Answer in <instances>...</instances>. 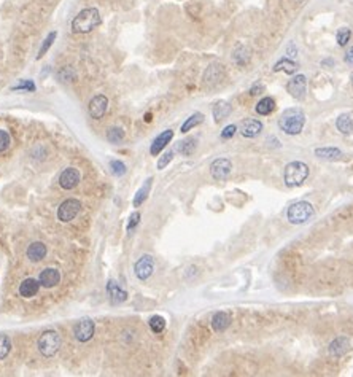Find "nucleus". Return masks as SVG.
<instances>
[{
    "mask_svg": "<svg viewBox=\"0 0 353 377\" xmlns=\"http://www.w3.org/2000/svg\"><path fill=\"white\" fill-rule=\"evenodd\" d=\"M140 221V213L139 212H134L131 216H129V223H127V231H131V229H134Z\"/></svg>",
    "mask_w": 353,
    "mask_h": 377,
    "instance_id": "nucleus-41",
    "label": "nucleus"
},
{
    "mask_svg": "<svg viewBox=\"0 0 353 377\" xmlns=\"http://www.w3.org/2000/svg\"><path fill=\"white\" fill-rule=\"evenodd\" d=\"M224 75H226V70H224V67L221 66L220 62H213L210 64V66L205 69L204 72V85L207 88H213L216 86L218 83H221Z\"/></svg>",
    "mask_w": 353,
    "mask_h": 377,
    "instance_id": "nucleus-7",
    "label": "nucleus"
},
{
    "mask_svg": "<svg viewBox=\"0 0 353 377\" xmlns=\"http://www.w3.org/2000/svg\"><path fill=\"white\" fill-rule=\"evenodd\" d=\"M56 37H57V32L54 30V32H49V34L47 35V38L43 40V43H42V47H40V49H38V54H37V59H42V57L48 53V49L51 48V45L54 43V40H56Z\"/></svg>",
    "mask_w": 353,
    "mask_h": 377,
    "instance_id": "nucleus-32",
    "label": "nucleus"
},
{
    "mask_svg": "<svg viewBox=\"0 0 353 377\" xmlns=\"http://www.w3.org/2000/svg\"><path fill=\"white\" fill-rule=\"evenodd\" d=\"M10 143H11V137L10 134L6 132L5 129H0V153H3L10 148Z\"/></svg>",
    "mask_w": 353,
    "mask_h": 377,
    "instance_id": "nucleus-38",
    "label": "nucleus"
},
{
    "mask_svg": "<svg viewBox=\"0 0 353 377\" xmlns=\"http://www.w3.org/2000/svg\"><path fill=\"white\" fill-rule=\"evenodd\" d=\"M286 91L290 93L291 97H294L296 100H303L306 97V93H307V78L301 73L294 75L293 78L288 81Z\"/></svg>",
    "mask_w": 353,
    "mask_h": 377,
    "instance_id": "nucleus-10",
    "label": "nucleus"
},
{
    "mask_svg": "<svg viewBox=\"0 0 353 377\" xmlns=\"http://www.w3.org/2000/svg\"><path fill=\"white\" fill-rule=\"evenodd\" d=\"M40 280H35V279H25L19 285V295L23 298H34L38 290H40Z\"/></svg>",
    "mask_w": 353,
    "mask_h": 377,
    "instance_id": "nucleus-19",
    "label": "nucleus"
},
{
    "mask_svg": "<svg viewBox=\"0 0 353 377\" xmlns=\"http://www.w3.org/2000/svg\"><path fill=\"white\" fill-rule=\"evenodd\" d=\"M315 156L320 159H325V161H337V159L342 158V151L339 148H334V146H323V148L315 150Z\"/></svg>",
    "mask_w": 353,
    "mask_h": 377,
    "instance_id": "nucleus-25",
    "label": "nucleus"
},
{
    "mask_svg": "<svg viewBox=\"0 0 353 377\" xmlns=\"http://www.w3.org/2000/svg\"><path fill=\"white\" fill-rule=\"evenodd\" d=\"M196 146H197V140L192 139V137H189V139L182 140V142L177 145V150L182 153L183 156H191L192 153H194Z\"/></svg>",
    "mask_w": 353,
    "mask_h": 377,
    "instance_id": "nucleus-29",
    "label": "nucleus"
},
{
    "mask_svg": "<svg viewBox=\"0 0 353 377\" xmlns=\"http://www.w3.org/2000/svg\"><path fill=\"white\" fill-rule=\"evenodd\" d=\"M35 89H37V86L32 80H21L18 85H15L11 88V91H30V93H34Z\"/></svg>",
    "mask_w": 353,
    "mask_h": 377,
    "instance_id": "nucleus-37",
    "label": "nucleus"
},
{
    "mask_svg": "<svg viewBox=\"0 0 353 377\" xmlns=\"http://www.w3.org/2000/svg\"><path fill=\"white\" fill-rule=\"evenodd\" d=\"M11 350V341L6 334H0V360H3L8 356Z\"/></svg>",
    "mask_w": 353,
    "mask_h": 377,
    "instance_id": "nucleus-35",
    "label": "nucleus"
},
{
    "mask_svg": "<svg viewBox=\"0 0 353 377\" xmlns=\"http://www.w3.org/2000/svg\"><path fill=\"white\" fill-rule=\"evenodd\" d=\"M61 346H62L61 336H59L57 331H53V330L45 331V333L38 337V341H37L38 352H40L43 356H47V358L56 355L57 350L61 349Z\"/></svg>",
    "mask_w": 353,
    "mask_h": 377,
    "instance_id": "nucleus-5",
    "label": "nucleus"
},
{
    "mask_svg": "<svg viewBox=\"0 0 353 377\" xmlns=\"http://www.w3.org/2000/svg\"><path fill=\"white\" fill-rule=\"evenodd\" d=\"M306 115L301 108H286L279 118V127L288 136H298L304 129Z\"/></svg>",
    "mask_w": 353,
    "mask_h": 377,
    "instance_id": "nucleus-1",
    "label": "nucleus"
},
{
    "mask_svg": "<svg viewBox=\"0 0 353 377\" xmlns=\"http://www.w3.org/2000/svg\"><path fill=\"white\" fill-rule=\"evenodd\" d=\"M298 62H294L291 59H288V57H283V59H280L277 64L274 66V72H285L288 75H293L298 72Z\"/></svg>",
    "mask_w": 353,
    "mask_h": 377,
    "instance_id": "nucleus-26",
    "label": "nucleus"
},
{
    "mask_svg": "<svg viewBox=\"0 0 353 377\" xmlns=\"http://www.w3.org/2000/svg\"><path fill=\"white\" fill-rule=\"evenodd\" d=\"M107 140L110 143H121L124 140V137H126V134H124V131L121 129V127H117V126H113V127H110V129L107 131Z\"/></svg>",
    "mask_w": 353,
    "mask_h": 377,
    "instance_id": "nucleus-31",
    "label": "nucleus"
},
{
    "mask_svg": "<svg viewBox=\"0 0 353 377\" xmlns=\"http://www.w3.org/2000/svg\"><path fill=\"white\" fill-rule=\"evenodd\" d=\"M172 159H174V151H167V153H164V155L158 159V169H159V170L165 169V167H167V165L172 163Z\"/></svg>",
    "mask_w": 353,
    "mask_h": 377,
    "instance_id": "nucleus-39",
    "label": "nucleus"
},
{
    "mask_svg": "<svg viewBox=\"0 0 353 377\" xmlns=\"http://www.w3.org/2000/svg\"><path fill=\"white\" fill-rule=\"evenodd\" d=\"M329 355L334 356V358H341V356H344L345 353H349L350 350V341L349 337L345 336H339L336 337L334 341H332L329 344Z\"/></svg>",
    "mask_w": 353,
    "mask_h": 377,
    "instance_id": "nucleus-15",
    "label": "nucleus"
},
{
    "mask_svg": "<svg viewBox=\"0 0 353 377\" xmlns=\"http://www.w3.org/2000/svg\"><path fill=\"white\" fill-rule=\"evenodd\" d=\"M38 280H40L42 286H45V288H53V286L61 282V272L54 269V267H47V269L40 272Z\"/></svg>",
    "mask_w": 353,
    "mask_h": 377,
    "instance_id": "nucleus-16",
    "label": "nucleus"
},
{
    "mask_svg": "<svg viewBox=\"0 0 353 377\" xmlns=\"http://www.w3.org/2000/svg\"><path fill=\"white\" fill-rule=\"evenodd\" d=\"M151 185H153V178L151 177L146 178L142 187H140V189L136 193V196H134V201H132L134 207H140L146 199H148V194L151 191Z\"/></svg>",
    "mask_w": 353,
    "mask_h": 377,
    "instance_id": "nucleus-24",
    "label": "nucleus"
},
{
    "mask_svg": "<svg viewBox=\"0 0 353 377\" xmlns=\"http://www.w3.org/2000/svg\"><path fill=\"white\" fill-rule=\"evenodd\" d=\"M345 62H347L349 66H353V47L349 48V51L345 53Z\"/></svg>",
    "mask_w": 353,
    "mask_h": 377,
    "instance_id": "nucleus-44",
    "label": "nucleus"
},
{
    "mask_svg": "<svg viewBox=\"0 0 353 377\" xmlns=\"http://www.w3.org/2000/svg\"><path fill=\"white\" fill-rule=\"evenodd\" d=\"M110 170H112V174L115 177H123L127 172V167H126V164L123 161H119V159H112L110 161Z\"/></svg>",
    "mask_w": 353,
    "mask_h": 377,
    "instance_id": "nucleus-34",
    "label": "nucleus"
},
{
    "mask_svg": "<svg viewBox=\"0 0 353 377\" xmlns=\"http://www.w3.org/2000/svg\"><path fill=\"white\" fill-rule=\"evenodd\" d=\"M350 38H352V30L349 29V27H342V29H339V32H337V35H336V40H337V45L339 47H345L349 42H350Z\"/></svg>",
    "mask_w": 353,
    "mask_h": 377,
    "instance_id": "nucleus-36",
    "label": "nucleus"
},
{
    "mask_svg": "<svg viewBox=\"0 0 353 377\" xmlns=\"http://www.w3.org/2000/svg\"><path fill=\"white\" fill-rule=\"evenodd\" d=\"M250 57H252V51H250V48L247 47V45H237V47L234 48L233 51V61L237 64V66H247V64L250 62Z\"/></svg>",
    "mask_w": 353,
    "mask_h": 377,
    "instance_id": "nucleus-22",
    "label": "nucleus"
},
{
    "mask_svg": "<svg viewBox=\"0 0 353 377\" xmlns=\"http://www.w3.org/2000/svg\"><path fill=\"white\" fill-rule=\"evenodd\" d=\"M262 91H264V86H262L261 83H256V85H253L252 89H250V94L256 95V94H261Z\"/></svg>",
    "mask_w": 353,
    "mask_h": 377,
    "instance_id": "nucleus-42",
    "label": "nucleus"
},
{
    "mask_svg": "<svg viewBox=\"0 0 353 377\" xmlns=\"http://www.w3.org/2000/svg\"><path fill=\"white\" fill-rule=\"evenodd\" d=\"M204 121V115L202 113H199V112H196V113H192L191 117L185 121V123L182 124V127H180V131H182L183 134H186L188 131H191L192 127H196V126H199Z\"/></svg>",
    "mask_w": 353,
    "mask_h": 377,
    "instance_id": "nucleus-30",
    "label": "nucleus"
},
{
    "mask_svg": "<svg viewBox=\"0 0 353 377\" xmlns=\"http://www.w3.org/2000/svg\"><path fill=\"white\" fill-rule=\"evenodd\" d=\"M107 293H108V296H110L112 304H121V303H124L126 299H127V291L121 288V286L117 282H115V280H108Z\"/></svg>",
    "mask_w": 353,
    "mask_h": 377,
    "instance_id": "nucleus-18",
    "label": "nucleus"
},
{
    "mask_svg": "<svg viewBox=\"0 0 353 377\" xmlns=\"http://www.w3.org/2000/svg\"><path fill=\"white\" fill-rule=\"evenodd\" d=\"M261 131H262V123L258 119L250 118V119L242 121V124H240V134L247 139H253L256 136H259Z\"/></svg>",
    "mask_w": 353,
    "mask_h": 377,
    "instance_id": "nucleus-17",
    "label": "nucleus"
},
{
    "mask_svg": "<svg viewBox=\"0 0 353 377\" xmlns=\"http://www.w3.org/2000/svg\"><path fill=\"white\" fill-rule=\"evenodd\" d=\"M336 127L341 134L350 136V134H353V119L349 115H341V117L336 119Z\"/></svg>",
    "mask_w": 353,
    "mask_h": 377,
    "instance_id": "nucleus-28",
    "label": "nucleus"
},
{
    "mask_svg": "<svg viewBox=\"0 0 353 377\" xmlns=\"http://www.w3.org/2000/svg\"><path fill=\"white\" fill-rule=\"evenodd\" d=\"M80 170L75 167H67L61 172L59 175V185L64 189H73L76 185L80 183Z\"/></svg>",
    "mask_w": 353,
    "mask_h": 377,
    "instance_id": "nucleus-13",
    "label": "nucleus"
},
{
    "mask_svg": "<svg viewBox=\"0 0 353 377\" xmlns=\"http://www.w3.org/2000/svg\"><path fill=\"white\" fill-rule=\"evenodd\" d=\"M352 83H353V75H352Z\"/></svg>",
    "mask_w": 353,
    "mask_h": 377,
    "instance_id": "nucleus-46",
    "label": "nucleus"
},
{
    "mask_svg": "<svg viewBox=\"0 0 353 377\" xmlns=\"http://www.w3.org/2000/svg\"><path fill=\"white\" fill-rule=\"evenodd\" d=\"M322 66H323V67H326V66L332 67V66H334V61H332V59H325V61L322 62Z\"/></svg>",
    "mask_w": 353,
    "mask_h": 377,
    "instance_id": "nucleus-45",
    "label": "nucleus"
},
{
    "mask_svg": "<svg viewBox=\"0 0 353 377\" xmlns=\"http://www.w3.org/2000/svg\"><path fill=\"white\" fill-rule=\"evenodd\" d=\"M100 21L102 19H100V13L97 8H94V6H91V8H85L73 18L72 30L75 34H89V32H93L95 27H99Z\"/></svg>",
    "mask_w": 353,
    "mask_h": 377,
    "instance_id": "nucleus-2",
    "label": "nucleus"
},
{
    "mask_svg": "<svg viewBox=\"0 0 353 377\" xmlns=\"http://www.w3.org/2000/svg\"><path fill=\"white\" fill-rule=\"evenodd\" d=\"M231 325V315L228 312H216V314L212 317V328H213L215 333H223L226 331Z\"/></svg>",
    "mask_w": 353,
    "mask_h": 377,
    "instance_id": "nucleus-21",
    "label": "nucleus"
},
{
    "mask_svg": "<svg viewBox=\"0 0 353 377\" xmlns=\"http://www.w3.org/2000/svg\"><path fill=\"white\" fill-rule=\"evenodd\" d=\"M150 330L153 331L155 334H159L163 333V331L165 330V318L163 315H153L150 318Z\"/></svg>",
    "mask_w": 353,
    "mask_h": 377,
    "instance_id": "nucleus-33",
    "label": "nucleus"
},
{
    "mask_svg": "<svg viewBox=\"0 0 353 377\" xmlns=\"http://www.w3.org/2000/svg\"><path fill=\"white\" fill-rule=\"evenodd\" d=\"M235 132H237V126L229 124V126H226V127H224V129L221 131V139H231V137H234Z\"/></svg>",
    "mask_w": 353,
    "mask_h": 377,
    "instance_id": "nucleus-40",
    "label": "nucleus"
},
{
    "mask_svg": "<svg viewBox=\"0 0 353 377\" xmlns=\"http://www.w3.org/2000/svg\"><path fill=\"white\" fill-rule=\"evenodd\" d=\"M231 112H233V107H231V104L226 100L215 102L213 108H212V115H213L216 123H220V121H223L224 118H228L231 115Z\"/></svg>",
    "mask_w": 353,
    "mask_h": 377,
    "instance_id": "nucleus-23",
    "label": "nucleus"
},
{
    "mask_svg": "<svg viewBox=\"0 0 353 377\" xmlns=\"http://www.w3.org/2000/svg\"><path fill=\"white\" fill-rule=\"evenodd\" d=\"M309 177V165L306 163L301 161H293L290 164H286L285 172H283V178H285V185L290 188H296L301 187Z\"/></svg>",
    "mask_w": 353,
    "mask_h": 377,
    "instance_id": "nucleus-3",
    "label": "nucleus"
},
{
    "mask_svg": "<svg viewBox=\"0 0 353 377\" xmlns=\"http://www.w3.org/2000/svg\"><path fill=\"white\" fill-rule=\"evenodd\" d=\"M94 331H95V325L91 318H81L73 327V334H75V339L80 341V342H88L93 339L94 336Z\"/></svg>",
    "mask_w": 353,
    "mask_h": 377,
    "instance_id": "nucleus-9",
    "label": "nucleus"
},
{
    "mask_svg": "<svg viewBox=\"0 0 353 377\" xmlns=\"http://www.w3.org/2000/svg\"><path fill=\"white\" fill-rule=\"evenodd\" d=\"M47 252H48V248L43 242H32L27 248V258L32 261V263H38V261H42L45 257H47Z\"/></svg>",
    "mask_w": 353,
    "mask_h": 377,
    "instance_id": "nucleus-20",
    "label": "nucleus"
},
{
    "mask_svg": "<svg viewBox=\"0 0 353 377\" xmlns=\"http://www.w3.org/2000/svg\"><path fill=\"white\" fill-rule=\"evenodd\" d=\"M233 172V163L226 158H218L210 164V175L218 182H223Z\"/></svg>",
    "mask_w": 353,
    "mask_h": 377,
    "instance_id": "nucleus-8",
    "label": "nucleus"
},
{
    "mask_svg": "<svg viewBox=\"0 0 353 377\" xmlns=\"http://www.w3.org/2000/svg\"><path fill=\"white\" fill-rule=\"evenodd\" d=\"M172 139H174V131H172V129H165L164 132L159 134V136L155 140H153V143L150 146L151 156H158L159 153H161L165 148V146L169 145V142H170Z\"/></svg>",
    "mask_w": 353,
    "mask_h": 377,
    "instance_id": "nucleus-14",
    "label": "nucleus"
},
{
    "mask_svg": "<svg viewBox=\"0 0 353 377\" xmlns=\"http://www.w3.org/2000/svg\"><path fill=\"white\" fill-rule=\"evenodd\" d=\"M108 108V99L107 95L104 94H97L89 100V105H88V112L91 115V118L94 119H100L102 117L105 115Z\"/></svg>",
    "mask_w": 353,
    "mask_h": 377,
    "instance_id": "nucleus-12",
    "label": "nucleus"
},
{
    "mask_svg": "<svg viewBox=\"0 0 353 377\" xmlns=\"http://www.w3.org/2000/svg\"><path fill=\"white\" fill-rule=\"evenodd\" d=\"M275 110V100L272 97H262L258 104H256V113L261 117H267Z\"/></svg>",
    "mask_w": 353,
    "mask_h": 377,
    "instance_id": "nucleus-27",
    "label": "nucleus"
},
{
    "mask_svg": "<svg viewBox=\"0 0 353 377\" xmlns=\"http://www.w3.org/2000/svg\"><path fill=\"white\" fill-rule=\"evenodd\" d=\"M286 53H288V56H291V57H296V56H298V49H296V47H294V43H293V42H291L290 45H288Z\"/></svg>",
    "mask_w": 353,
    "mask_h": 377,
    "instance_id": "nucleus-43",
    "label": "nucleus"
},
{
    "mask_svg": "<svg viewBox=\"0 0 353 377\" xmlns=\"http://www.w3.org/2000/svg\"><path fill=\"white\" fill-rule=\"evenodd\" d=\"M81 210V202L75 197H69V199L64 201L59 209H57V220L62 223H69L72 221L76 215L80 213Z\"/></svg>",
    "mask_w": 353,
    "mask_h": 377,
    "instance_id": "nucleus-6",
    "label": "nucleus"
},
{
    "mask_svg": "<svg viewBox=\"0 0 353 377\" xmlns=\"http://www.w3.org/2000/svg\"><path fill=\"white\" fill-rule=\"evenodd\" d=\"M313 215H315V209H313L310 202L298 201L288 207L286 218L291 225H304V223L309 221Z\"/></svg>",
    "mask_w": 353,
    "mask_h": 377,
    "instance_id": "nucleus-4",
    "label": "nucleus"
},
{
    "mask_svg": "<svg viewBox=\"0 0 353 377\" xmlns=\"http://www.w3.org/2000/svg\"><path fill=\"white\" fill-rule=\"evenodd\" d=\"M153 271H155V259H153L151 255H143L140 257V259L134 266V272L139 280H148L151 277Z\"/></svg>",
    "mask_w": 353,
    "mask_h": 377,
    "instance_id": "nucleus-11",
    "label": "nucleus"
}]
</instances>
